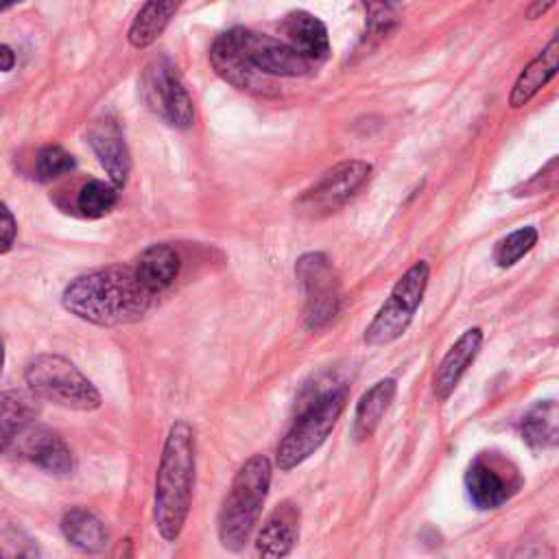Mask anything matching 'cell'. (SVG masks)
Wrapping results in <instances>:
<instances>
[{
	"instance_id": "1",
	"label": "cell",
	"mask_w": 559,
	"mask_h": 559,
	"mask_svg": "<svg viewBox=\"0 0 559 559\" xmlns=\"http://www.w3.org/2000/svg\"><path fill=\"white\" fill-rule=\"evenodd\" d=\"M153 297L138 280L133 264H109L74 277L63 288L61 304L81 321L116 328L140 321Z\"/></svg>"
},
{
	"instance_id": "2",
	"label": "cell",
	"mask_w": 559,
	"mask_h": 559,
	"mask_svg": "<svg viewBox=\"0 0 559 559\" xmlns=\"http://www.w3.org/2000/svg\"><path fill=\"white\" fill-rule=\"evenodd\" d=\"M197 472L194 430L186 419L170 424L153 491V522L164 542H177L190 515Z\"/></svg>"
},
{
	"instance_id": "3",
	"label": "cell",
	"mask_w": 559,
	"mask_h": 559,
	"mask_svg": "<svg viewBox=\"0 0 559 559\" xmlns=\"http://www.w3.org/2000/svg\"><path fill=\"white\" fill-rule=\"evenodd\" d=\"M273 465L266 454H251L236 472L218 511V542L225 550L238 552L249 542L253 526L269 496Z\"/></svg>"
},
{
	"instance_id": "4",
	"label": "cell",
	"mask_w": 559,
	"mask_h": 559,
	"mask_svg": "<svg viewBox=\"0 0 559 559\" xmlns=\"http://www.w3.org/2000/svg\"><path fill=\"white\" fill-rule=\"evenodd\" d=\"M347 386L338 384L323 395L314 397L306 406H301L297 419L282 437L275 450V463L282 472H288L301 465L308 456H312L334 430L341 413L347 404Z\"/></svg>"
},
{
	"instance_id": "5",
	"label": "cell",
	"mask_w": 559,
	"mask_h": 559,
	"mask_svg": "<svg viewBox=\"0 0 559 559\" xmlns=\"http://www.w3.org/2000/svg\"><path fill=\"white\" fill-rule=\"evenodd\" d=\"M24 380L31 393L55 406L68 411H96L100 406V393L92 380L66 356L39 354L26 369Z\"/></svg>"
},
{
	"instance_id": "6",
	"label": "cell",
	"mask_w": 559,
	"mask_h": 559,
	"mask_svg": "<svg viewBox=\"0 0 559 559\" xmlns=\"http://www.w3.org/2000/svg\"><path fill=\"white\" fill-rule=\"evenodd\" d=\"M225 35L236 52L247 61V66L269 79L308 76L312 72V63L301 57L288 41H280L271 35L242 26L225 31Z\"/></svg>"
},
{
	"instance_id": "7",
	"label": "cell",
	"mask_w": 559,
	"mask_h": 559,
	"mask_svg": "<svg viewBox=\"0 0 559 559\" xmlns=\"http://www.w3.org/2000/svg\"><path fill=\"white\" fill-rule=\"evenodd\" d=\"M142 98L164 122L188 129L194 122V107L175 66L166 57H155L142 74Z\"/></svg>"
},
{
	"instance_id": "8",
	"label": "cell",
	"mask_w": 559,
	"mask_h": 559,
	"mask_svg": "<svg viewBox=\"0 0 559 559\" xmlns=\"http://www.w3.org/2000/svg\"><path fill=\"white\" fill-rule=\"evenodd\" d=\"M295 273L306 290V310L304 323L308 330L325 328L338 312L341 306V290L338 277L334 273L332 262L323 253H304L297 264Z\"/></svg>"
},
{
	"instance_id": "9",
	"label": "cell",
	"mask_w": 559,
	"mask_h": 559,
	"mask_svg": "<svg viewBox=\"0 0 559 559\" xmlns=\"http://www.w3.org/2000/svg\"><path fill=\"white\" fill-rule=\"evenodd\" d=\"M371 177V164L345 159L328 168L321 179L297 199V210L308 216H325L343 207Z\"/></svg>"
},
{
	"instance_id": "10",
	"label": "cell",
	"mask_w": 559,
	"mask_h": 559,
	"mask_svg": "<svg viewBox=\"0 0 559 559\" xmlns=\"http://www.w3.org/2000/svg\"><path fill=\"white\" fill-rule=\"evenodd\" d=\"M210 63L223 81H227L231 87H236L240 92L255 94V96H275L277 94L273 79L249 68L247 61L236 52V48L231 46V41L227 39L225 33H221L214 39V44L210 48Z\"/></svg>"
},
{
	"instance_id": "11",
	"label": "cell",
	"mask_w": 559,
	"mask_h": 559,
	"mask_svg": "<svg viewBox=\"0 0 559 559\" xmlns=\"http://www.w3.org/2000/svg\"><path fill=\"white\" fill-rule=\"evenodd\" d=\"M87 140L94 155L98 157V164L109 175L111 183L116 188H122L129 181L131 157H129V148L118 120L111 116L96 120L87 133Z\"/></svg>"
},
{
	"instance_id": "12",
	"label": "cell",
	"mask_w": 559,
	"mask_h": 559,
	"mask_svg": "<svg viewBox=\"0 0 559 559\" xmlns=\"http://www.w3.org/2000/svg\"><path fill=\"white\" fill-rule=\"evenodd\" d=\"M480 345H483V330L478 325H474V328H467L454 341V345L445 352V356L437 365L435 380H432V391L439 400H448L454 393L459 380L463 378L467 367L478 356Z\"/></svg>"
},
{
	"instance_id": "13",
	"label": "cell",
	"mask_w": 559,
	"mask_h": 559,
	"mask_svg": "<svg viewBox=\"0 0 559 559\" xmlns=\"http://www.w3.org/2000/svg\"><path fill=\"white\" fill-rule=\"evenodd\" d=\"M299 537V509L293 502L277 504L255 537L260 557H286Z\"/></svg>"
},
{
	"instance_id": "14",
	"label": "cell",
	"mask_w": 559,
	"mask_h": 559,
	"mask_svg": "<svg viewBox=\"0 0 559 559\" xmlns=\"http://www.w3.org/2000/svg\"><path fill=\"white\" fill-rule=\"evenodd\" d=\"M465 491L476 509H498L511 498L515 485L509 483L498 467L476 459L465 472Z\"/></svg>"
},
{
	"instance_id": "15",
	"label": "cell",
	"mask_w": 559,
	"mask_h": 559,
	"mask_svg": "<svg viewBox=\"0 0 559 559\" xmlns=\"http://www.w3.org/2000/svg\"><path fill=\"white\" fill-rule=\"evenodd\" d=\"M282 31L288 37V44L310 63L323 61L328 57L330 52L328 28L317 15L308 11H293L284 17Z\"/></svg>"
},
{
	"instance_id": "16",
	"label": "cell",
	"mask_w": 559,
	"mask_h": 559,
	"mask_svg": "<svg viewBox=\"0 0 559 559\" xmlns=\"http://www.w3.org/2000/svg\"><path fill=\"white\" fill-rule=\"evenodd\" d=\"M24 437V430L20 432ZM24 456L41 467L48 474L66 476L74 469V456L68 443L48 428H35L28 437H24Z\"/></svg>"
},
{
	"instance_id": "17",
	"label": "cell",
	"mask_w": 559,
	"mask_h": 559,
	"mask_svg": "<svg viewBox=\"0 0 559 559\" xmlns=\"http://www.w3.org/2000/svg\"><path fill=\"white\" fill-rule=\"evenodd\" d=\"M415 310L417 306L391 290L386 301L373 314L371 323L365 328V343L371 347H380L397 341L408 330Z\"/></svg>"
},
{
	"instance_id": "18",
	"label": "cell",
	"mask_w": 559,
	"mask_h": 559,
	"mask_svg": "<svg viewBox=\"0 0 559 559\" xmlns=\"http://www.w3.org/2000/svg\"><path fill=\"white\" fill-rule=\"evenodd\" d=\"M557 68H559V39L552 37L548 46L515 79L509 96V105L513 109L524 107L557 74Z\"/></svg>"
},
{
	"instance_id": "19",
	"label": "cell",
	"mask_w": 559,
	"mask_h": 559,
	"mask_svg": "<svg viewBox=\"0 0 559 559\" xmlns=\"http://www.w3.org/2000/svg\"><path fill=\"white\" fill-rule=\"evenodd\" d=\"M179 255L170 245H151L146 247L135 264L133 271L138 275V280L153 293H162L166 290L179 275Z\"/></svg>"
},
{
	"instance_id": "20",
	"label": "cell",
	"mask_w": 559,
	"mask_h": 559,
	"mask_svg": "<svg viewBox=\"0 0 559 559\" xmlns=\"http://www.w3.org/2000/svg\"><path fill=\"white\" fill-rule=\"evenodd\" d=\"M395 391L397 382L393 378H382L360 395L354 411V437L358 441H365L376 432L386 408L395 397Z\"/></svg>"
},
{
	"instance_id": "21",
	"label": "cell",
	"mask_w": 559,
	"mask_h": 559,
	"mask_svg": "<svg viewBox=\"0 0 559 559\" xmlns=\"http://www.w3.org/2000/svg\"><path fill=\"white\" fill-rule=\"evenodd\" d=\"M61 533L68 544L83 552H103L109 542L103 520L83 507H72L63 513Z\"/></svg>"
},
{
	"instance_id": "22",
	"label": "cell",
	"mask_w": 559,
	"mask_h": 559,
	"mask_svg": "<svg viewBox=\"0 0 559 559\" xmlns=\"http://www.w3.org/2000/svg\"><path fill=\"white\" fill-rule=\"evenodd\" d=\"M183 0H146L133 17L127 39L133 48H148L170 24Z\"/></svg>"
},
{
	"instance_id": "23",
	"label": "cell",
	"mask_w": 559,
	"mask_h": 559,
	"mask_svg": "<svg viewBox=\"0 0 559 559\" xmlns=\"http://www.w3.org/2000/svg\"><path fill=\"white\" fill-rule=\"evenodd\" d=\"M33 413V400L22 391L0 393V454L28 428Z\"/></svg>"
},
{
	"instance_id": "24",
	"label": "cell",
	"mask_w": 559,
	"mask_h": 559,
	"mask_svg": "<svg viewBox=\"0 0 559 559\" xmlns=\"http://www.w3.org/2000/svg\"><path fill=\"white\" fill-rule=\"evenodd\" d=\"M559 411L552 400L535 404L522 419V439L533 450H546L557 443Z\"/></svg>"
},
{
	"instance_id": "25",
	"label": "cell",
	"mask_w": 559,
	"mask_h": 559,
	"mask_svg": "<svg viewBox=\"0 0 559 559\" xmlns=\"http://www.w3.org/2000/svg\"><path fill=\"white\" fill-rule=\"evenodd\" d=\"M118 201V188L100 179L87 181L76 197V207L85 218H100L114 210Z\"/></svg>"
},
{
	"instance_id": "26",
	"label": "cell",
	"mask_w": 559,
	"mask_h": 559,
	"mask_svg": "<svg viewBox=\"0 0 559 559\" xmlns=\"http://www.w3.org/2000/svg\"><path fill=\"white\" fill-rule=\"evenodd\" d=\"M537 242V229L535 227H520L496 242L493 249V262L500 269L513 266L522 255H526Z\"/></svg>"
},
{
	"instance_id": "27",
	"label": "cell",
	"mask_w": 559,
	"mask_h": 559,
	"mask_svg": "<svg viewBox=\"0 0 559 559\" xmlns=\"http://www.w3.org/2000/svg\"><path fill=\"white\" fill-rule=\"evenodd\" d=\"M365 22L371 35H389L400 20V0H362Z\"/></svg>"
},
{
	"instance_id": "28",
	"label": "cell",
	"mask_w": 559,
	"mask_h": 559,
	"mask_svg": "<svg viewBox=\"0 0 559 559\" xmlns=\"http://www.w3.org/2000/svg\"><path fill=\"white\" fill-rule=\"evenodd\" d=\"M72 168H74V157L57 144L44 146L35 157V175L39 181H52L70 173Z\"/></svg>"
},
{
	"instance_id": "29",
	"label": "cell",
	"mask_w": 559,
	"mask_h": 559,
	"mask_svg": "<svg viewBox=\"0 0 559 559\" xmlns=\"http://www.w3.org/2000/svg\"><path fill=\"white\" fill-rule=\"evenodd\" d=\"M557 168H559V159L552 157L539 173H535L526 183L513 188V197H531V194H539L546 190H552L557 183Z\"/></svg>"
},
{
	"instance_id": "30",
	"label": "cell",
	"mask_w": 559,
	"mask_h": 559,
	"mask_svg": "<svg viewBox=\"0 0 559 559\" xmlns=\"http://www.w3.org/2000/svg\"><path fill=\"white\" fill-rule=\"evenodd\" d=\"M15 231H17L15 218H13L11 210L0 201V255L13 247Z\"/></svg>"
},
{
	"instance_id": "31",
	"label": "cell",
	"mask_w": 559,
	"mask_h": 559,
	"mask_svg": "<svg viewBox=\"0 0 559 559\" xmlns=\"http://www.w3.org/2000/svg\"><path fill=\"white\" fill-rule=\"evenodd\" d=\"M555 2L557 0H531V7H528V17L531 20H535V17H542L548 9H552L555 7Z\"/></svg>"
},
{
	"instance_id": "32",
	"label": "cell",
	"mask_w": 559,
	"mask_h": 559,
	"mask_svg": "<svg viewBox=\"0 0 559 559\" xmlns=\"http://www.w3.org/2000/svg\"><path fill=\"white\" fill-rule=\"evenodd\" d=\"M15 66V55L7 44H0V72H9Z\"/></svg>"
},
{
	"instance_id": "33",
	"label": "cell",
	"mask_w": 559,
	"mask_h": 559,
	"mask_svg": "<svg viewBox=\"0 0 559 559\" xmlns=\"http://www.w3.org/2000/svg\"><path fill=\"white\" fill-rule=\"evenodd\" d=\"M15 2H20V0H0V11H4V9H9V7H13Z\"/></svg>"
},
{
	"instance_id": "34",
	"label": "cell",
	"mask_w": 559,
	"mask_h": 559,
	"mask_svg": "<svg viewBox=\"0 0 559 559\" xmlns=\"http://www.w3.org/2000/svg\"><path fill=\"white\" fill-rule=\"evenodd\" d=\"M2 365H4V341L0 336V371H2Z\"/></svg>"
}]
</instances>
